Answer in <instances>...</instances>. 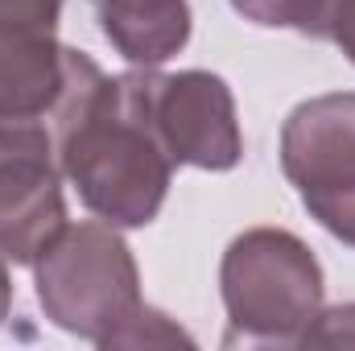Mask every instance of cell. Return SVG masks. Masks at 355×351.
<instances>
[{
  "label": "cell",
  "instance_id": "1",
  "mask_svg": "<svg viewBox=\"0 0 355 351\" xmlns=\"http://www.w3.org/2000/svg\"><path fill=\"white\" fill-rule=\"evenodd\" d=\"M50 116L62 178H71L91 215L116 228L153 223L174 162L145 116L141 71L107 79L87 54L67 50L62 95Z\"/></svg>",
  "mask_w": 355,
  "mask_h": 351
},
{
  "label": "cell",
  "instance_id": "2",
  "mask_svg": "<svg viewBox=\"0 0 355 351\" xmlns=\"http://www.w3.org/2000/svg\"><path fill=\"white\" fill-rule=\"evenodd\" d=\"M46 318L95 348H116L145 310L137 261L107 219L67 223L33 261Z\"/></svg>",
  "mask_w": 355,
  "mask_h": 351
},
{
  "label": "cell",
  "instance_id": "3",
  "mask_svg": "<svg viewBox=\"0 0 355 351\" xmlns=\"http://www.w3.org/2000/svg\"><path fill=\"white\" fill-rule=\"evenodd\" d=\"M219 289L232 323L227 348H297L322 310V264L293 232L252 228L227 244Z\"/></svg>",
  "mask_w": 355,
  "mask_h": 351
},
{
  "label": "cell",
  "instance_id": "4",
  "mask_svg": "<svg viewBox=\"0 0 355 351\" xmlns=\"http://www.w3.org/2000/svg\"><path fill=\"white\" fill-rule=\"evenodd\" d=\"M281 170L302 207L355 248V91L297 103L281 128Z\"/></svg>",
  "mask_w": 355,
  "mask_h": 351
},
{
  "label": "cell",
  "instance_id": "5",
  "mask_svg": "<svg viewBox=\"0 0 355 351\" xmlns=\"http://www.w3.org/2000/svg\"><path fill=\"white\" fill-rule=\"evenodd\" d=\"M67 228L54 128L42 116H0V257L33 264Z\"/></svg>",
  "mask_w": 355,
  "mask_h": 351
},
{
  "label": "cell",
  "instance_id": "6",
  "mask_svg": "<svg viewBox=\"0 0 355 351\" xmlns=\"http://www.w3.org/2000/svg\"><path fill=\"white\" fill-rule=\"evenodd\" d=\"M141 99H145V116L174 166L232 170L244 157L236 99L219 75H211V71L157 75L153 67H145Z\"/></svg>",
  "mask_w": 355,
  "mask_h": 351
},
{
  "label": "cell",
  "instance_id": "7",
  "mask_svg": "<svg viewBox=\"0 0 355 351\" xmlns=\"http://www.w3.org/2000/svg\"><path fill=\"white\" fill-rule=\"evenodd\" d=\"M62 0H0V116H46L62 95Z\"/></svg>",
  "mask_w": 355,
  "mask_h": 351
},
{
  "label": "cell",
  "instance_id": "8",
  "mask_svg": "<svg viewBox=\"0 0 355 351\" xmlns=\"http://www.w3.org/2000/svg\"><path fill=\"white\" fill-rule=\"evenodd\" d=\"M103 37L132 67H162L190 42L186 0H95Z\"/></svg>",
  "mask_w": 355,
  "mask_h": 351
},
{
  "label": "cell",
  "instance_id": "9",
  "mask_svg": "<svg viewBox=\"0 0 355 351\" xmlns=\"http://www.w3.org/2000/svg\"><path fill=\"white\" fill-rule=\"evenodd\" d=\"M232 8L265 29H293L310 37H327L331 0H232Z\"/></svg>",
  "mask_w": 355,
  "mask_h": 351
},
{
  "label": "cell",
  "instance_id": "10",
  "mask_svg": "<svg viewBox=\"0 0 355 351\" xmlns=\"http://www.w3.org/2000/svg\"><path fill=\"white\" fill-rule=\"evenodd\" d=\"M297 348H355V302L335 306V310H318V318L310 323V331L302 335Z\"/></svg>",
  "mask_w": 355,
  "mask_h": 351
},
{
  "label": "cell",
  "instance_id": "11",
  "mask_svg": "<svg viewBox=\"0 0 355 351\" xmlns=\"http://www.w3.org/2000/svg\"><path fill=\"white\" fill-rule=\"evenodd\" d=\"M327 37L355 62V0H331L327 12Z\"/></svg>",
  "mask_w": 355,
  "mask_h": 351
},
{
  "label": "cell",
  "instance_id": "12",
  "mask_svg": "<svg viewBox=\"0 0 355 351\" xmlns=\"http://www.w3.org/2000/svg\"><path fill=\"white\" fill-rule=\"evenodd\" d=\"M8 306H12V285H8V268H4V257H0V323L8 318Z\"/></svg>",
  "mask_w": 355,
  "mask_h": 351
}]
</instances>
